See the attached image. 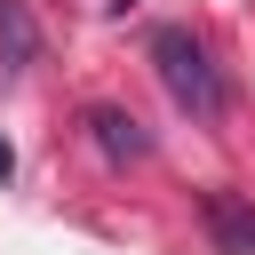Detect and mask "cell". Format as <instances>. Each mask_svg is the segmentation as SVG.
Returning <instances> with one entry per match:
<instances>
[{
  "label": "cell",
  "instance_id": "cell-3",
  "mask_svg": "<svg viewBox=\"0 0 255 255\" xmlns=\"http://www.w3.org/2000/svg\"><path fill=\"white\" fill-rule=\"evenodd\" d=\"M199 215H207V239H215V255H255V207L239 199V191H199Z\"/></svg>",
  "mask_w": 255,
  "mask_h": 255
},
{
  "label": "cell",
  "instance_id": "cell-4",
  "mask_svg": "<svg viewBox=\"0 0 255 255\" xmlns=\"http://www.w3.org/2000/svg\"><path fill=\"white\" fill-rule=\"evenodd\" d=\"M0 64H8V72L40 64V24H32L24 0H0Z\"/></svg>",
  "mask_w": 255,
  "mask_h": 255
},
{
  "label": "cell",
  "instance_id": "cell-5",
  "mask_svg": "<svg viewBox=\"0 0 255 255\" xmlns=\"http://www.w3.org/2000/svg\"><path fill=\"white\" fill-rule=\"evenodd\" d=\"M8 175H16V143L0 135V183H8Z\"/></svg>",
  "mask_w": 255,
  "mask_h": 255
},
{
  "label": "cell",
  "instance_id": "cell-1",
  "mask_svg": "<svg viewBox=\"0 0 255 255\" xmlns=\"http://www.w3.org/2000/svg\"><path fill=\"white\" fill-rule=\"evenodd\" d=\"M151 72H159V88L175 96V112L223 120L231 88H223V72H215V56H207V40H199L191 24H159V32H151Z\"/></svg>",
  "mask_w": 255,
  "mask_h": 255
},
{
  "label": "cell",
  "instance_id": "cell-2",
  "mask_svg": "<svg viewBox=\"0 0 255 255\" xmlns=\"http://www.w3.org/2000/svg\"><path fill=\"white\" fill-rule=\"evenodd\" d=\"M88 143H96L112 167H135V159H151V135H143V120H135L128 104H88Z\"/></svg>",
  "mask_w": 255,
  "mask_h": 255
}]
</instances>
